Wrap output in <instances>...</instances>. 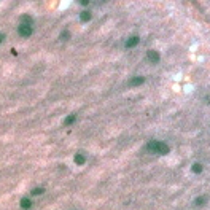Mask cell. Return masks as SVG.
Instances as JSON below:
<instances>
[{
	"label": "cell",
	"instance_id": "obj_12",
	"mask_svg": "<svg viewBox=\"0 0 210 210\" xmlns=\"http://www.w3.org/2000/svg\"><path fill=\"white\" fill-rule=\"evenodd\" d=\"M3 38H5V37H3L2 34H0V43H2V41H3Z\"/></svg>",
	"mask_w": 210,
	"mask_h": 210
},
{
	"label": "cell",
	"instance_id": "obj_5",
	"mask_svg": "<svg viewBox=\"0 0 210 210\" xmlns=\"http://www.w3.org/2000/svg\"><path fill=\"white\" fill-rule=\"evenodd\" d=\"M91 18H92L91 11H83L81 15H80V19H81L83 22H88V21H91Z\"/></svg>",
	"mask_w": 210,
	"mask_h": 210
},
{
	"label": "cell",
	"instance_id": "obj_4",
	"mask_svg": "<svg viewBox=\"0 0 210 210\" xmlns=\"http://www.w3.org/2000/svg\"><path fill=\"white\" fill-rule=\"evenodd\" d=\"M139 37L137 35H134V37H130V38L126 41V46H127V48H132V46H137L139 45Z\"/></svg>",
	"mask_w": 210,
	"mask_h": 210
},
{
	"label": "cell",
	"instance_id": "obj_13",
	"mask_svg": "<svg viewBox=\"0 0 210 210\" xmlns=\"http://www.w3.org/2000/svg\"><path fill=\"white\" fill-rule=\"evenodd\" d=\"M102 2H107V0H102Z\"/></svg>",
	"mask_w": 210,
	"mask_h": 210
},
{
	"label": "cell",
	"instance_id": "obj_3",
	"mask_svg": "<svg viewBox=\"0 0 210 210\" xmlns=\"http://www.w3.org/2000/svg\"><path fill=\"white\" fill-rule=\"evenodd\" d=\"M147 57L151 60V62H158V60H159V54H158V51H155V49H151V51H148L147 53Z\"/></svg>",
	"mask_w": 210,
	"mask_h": 210
},
{
	"label": "cell",
	"instance_id": "obj_1",
	"mask_svg": "<svg viewBox=\"0 0 210 210\" xmlns=\"http://www.w3.org/2000/svg\"><path fill=\"white\" fill-rule=\"evenodd\" d=\"M147 148L150 151H153V153H159V155L169 153V147H167L166 143H161V142H151V143H148Z\"/></svg>",
	"mask_w": 210,
	"mask_h": 210
},
{
	"label": "cell",
	"instance_id": "obj_8",
	"mask_svg": "<svg viewBox=\"0 0 210 210\" xmlns=\"http://www.w3.org/2000/svg\"><path fill=\"white\" fill-rule=\"evenodd\" d=\"M142 83H143V78L140 77V78H134V80L130 81V85H142Z\"/></svg>",
	"mask_w": 210,
	"mask_h": 210
},
{
	"label": "cell",
	"instance_id": "obj_6",
	"mask_svg": "<svg viewBox=\"0 0 210 210\" xmlns=\"http://www.w3.org/2000/svg\"><path fill=\"white\" fill-rule=\"evenodd\" d=\"M21 24H27V26H34V21H32V18L30 16H21Z\"/></svg>",
	"mask_w": 210,
	"mask_h": 210
},
{
	"label": "cell",
	"instance_id": "obj_7",
	"mask_svg": "<svg viewBox=\"0 0 210 210\" xmlns=\"http://www.w3.org/2000/svg\"><path fill=\"white\" fill-rule=\"evenodd\" d=\"M60 40H69L70 38V32L69 30H65V32H62V34H60V37H59Z\"/></svg>",
	"mask_w": 210,
	"mask_h": 210
},
{
	"label": "cell",
	"instance_id": "obj_9",
	"mask_svg": "<svg viewBox=\"0 0 210 210\" xmlns=\"http://www.w3.org/2000/svg\"><path fill=\"white\" fill-rule=\"evenodd\" d=\"M73 121H75V115H70L69 118H67V121H65V123H67V124H70V123H73Z\"/></svg>",
	"mask_w": 210,
	"mask_h": 210
},
{
	"label": "cell",
	"instance_id": "obj_2",
	"mask_svg": "<svg viewBox=\"0 0 210 210\" xmlns=\"http://www.w3.org/2000/svg\"><path fill=\"white\" fill-rule=\"evenodd\" d=\"M18 32H19L21 37H30V35H32V26L21 24L19 27H18Z\"/></svg>",
	"mask_w": 210,
	"mask_h": 210
},
{
	"label": "cell",
	"instance_id": "obj_11",
	"mask_svg": "<svg viewBox=\"0 0 210 210\" xmlns=\"http://www.w3.org/2000/svg\"><path fill=\"white\" fill-rule=\"evenodd\" d=\"M78 2H80V3H81V5H88V3H89V2H91V0H78Z\"/></svg>",
	"mask_w": 210,
	"mask_h": 210
},
{
	"label": "cell",
	"instance_id": "obj_10",
	"mask_svg": "<svg viewBox=\"0 0 210 210\" xmlns=\"http://www.w3.org/2000/svg\"><path fill=\"white\" fill-rule=\"evenodd\" d=\"M77 162H80V164H81V162H85V158H83L81 155H78L77 156Z\"/></svg>",
	"mask_w": 210,
	"mask_h": 210
}]
</instances>
